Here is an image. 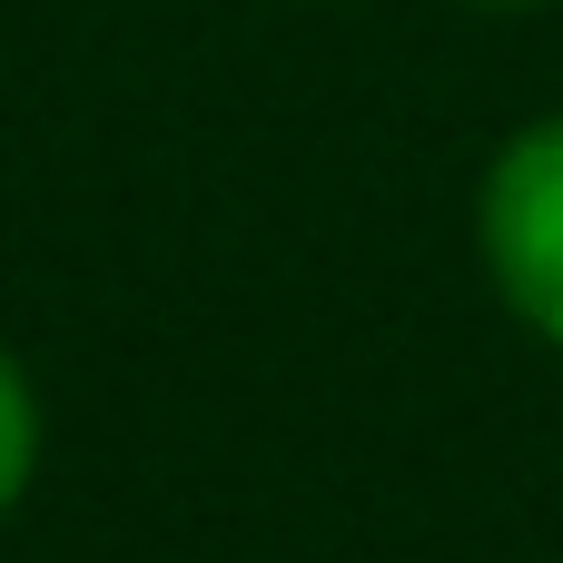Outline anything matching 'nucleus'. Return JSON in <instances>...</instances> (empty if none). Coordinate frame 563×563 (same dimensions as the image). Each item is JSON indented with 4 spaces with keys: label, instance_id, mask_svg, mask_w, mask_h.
I'll list each match as a JSON object with an SVG mask.
<instances>
[{
    "label": "nucleus",
    "instance_id": "f03ea898",
    "mask_svg": "<svg viewBox=\"0 0 563 563\" xmlns=\"http://www.w3.org/2000/svg\"><path fill=\"white\" fill-rule=\"evenodd\" d=\"M40 455H49V406H40V376H30V356L0 336V525L30 505V485H40Z\"/></svg>",
    "mask_w": 563,
    "mask_h": 563
},
{
    "label": "nucleus",
    "instance_id": "f257e3e1",
    "mask_svg": "<svg viewBox=\"0 0 563 563\" xmlns=\"http://www.w3.org/2000/svg\"><path fill=\"white\" fill-rule=\"evenodd\" d=\"M475 267H485V297L515 317V336H534L544 356H563V109L515 119L485 148Z\"/></svg>",
    "mask_w": 563,
    "mask_h": 563
},
{
    "label": "nucleus",
    "instance_id": "7ed1b4c3",
    "mask_svg": "<svg viewBox=\"0 0 563 563\" xmlns=\"http://www.w3.org/2000/svg\"><path fill=\"white\" fill-rule=\"evenodd\" d=\"M455 10H554V0H455Z\"/></svg>",
    "mask_w": 563,
    "mask_h": 563
}]
</instances>
